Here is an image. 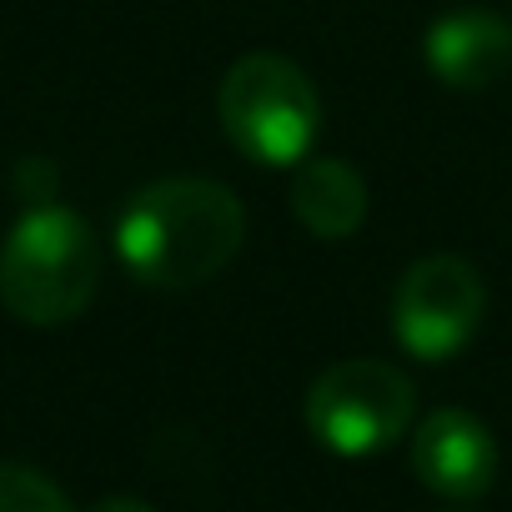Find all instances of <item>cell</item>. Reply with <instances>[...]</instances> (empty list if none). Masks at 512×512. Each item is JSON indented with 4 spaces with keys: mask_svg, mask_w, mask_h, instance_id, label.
<instances>
[{
    "mask_svg": "<svg viewBox=\"0 0 512 512\" xmlns=\"http://www.w3.org/2000/svg\"><path fill=\"white\" fill-rule=\"evenodd\" d=\"M246 241V211L211 176L141 186L116 216V256L141 287L186 292L211 282Z\"/></svg>",
    "mask_w": 512,
    "mask_h": 512,
    "instance_id": "cell-1",
    "label": "cell"
},
{
    "mask_svg": "<svg viewBox=\"0 0 512 512\" xmlns=\"http://www.w3.org/2000/svg\"><path fill=\"white\" fill-rule=\"evenodd\" d=\"M106 251L91 221L71 206H26L0 246V302L26 327L76 322L101 287Z\"/></svg>",
    "mask_w": 512,
    "mask_h": 512,
    "instance_id": "cell-2",
    "label": "cell"
},
{
    "mask_svg": "<svg viewBox=\"0 0 512 512\" xmlns=\"http://www.w3.org/2000/svg\"><path fill=\"white\" fill-rule=\"evenodd\" d=\"M216 116L226 141L256 166H302L312 156L322 101L312 76L272 51L241 56L216 91Z\"/></svg>",
    "mask_w": 512,
    "mask_h": 512,
    "instance_id": "cell-3",
    "label": "cell"
},
{
    "mask_svg": "<svg viewBox=\"0 0 512 512\" xmlns=\"http://www.w3.org/2000/svg\"><path fill=\"white\" fill-rule=\"evenodd\" d=\"M417 417V387L377 357L332 362L307 387V432L337 457H377Z\"/></svg>",
    "mask_w": 512,
    "mask_h": 512,
    "instance_id": "cell-4",
    "label": "cell"
},
{
    "mask_svg": "<svg viewBox=\"0 0 512 512\" xmlns=\"http://www.w3.org/2000/svg\"><path fill=\"white\" fill-rule=\"evenodd\" d=\"M482 277L452 251L412 262L392 292V337L417 362L457 357L482 327Z\"/></svg>",
    "mask_w": 512,
    "mask_h": 512,
    "instance_id": "cell-5",
    "label": "cell"
},
{
    "mask_svg": "<svg viewBox=\"0 0 512 512\" xmlns=\"http://www.w3.org/2000/svg\"><path fill=\"white\" fill-rule=\"evenodd\" d=\"M497 442L467 407H437L412 432V472L427 492L447 502H477L497 482Z\"/></svg>",
    "mask_w": 512,
    "mask_h": 512,
    "instance_id": "cell-6",
    "label": "cell"
},
{
    "mask_svg": "<svg viewBox=\"0 0 512 512\" xmlns=\"http://www.w3.org/2000/svg\"><path fill=\"white\" fill-rule=\"evenodd\" d=\"M422 61L447 91H487L512 71V26L482 6L447 11L427 26Z\"/></svg>",
    "mask_w": 512,
    "mask_h": 512,
    "instance_id": "cell-7",
    "label": "cell"
},
{
    "mask_svg": "<svg viewBox=\"0 0 512 512\" xmlns=\"http://www.w3.org/2000/svg\"><path fill=\"white\" fill-rule=\"evenodd\" d=\"M292 216L322 241H347L367 216L362 171L337 156H307L292 176Z\"/></svg>",
    "mask_w": 512,
    "mask_h": 512,
    "instance_id": "cell-8",
    "label": "cell"
},
{
    "mask_svg": "<svg viewBox=\"0 0 512 512\" xmlns=\"http://www.w3.org/2000/svg\"><path fill=\"white\" fill-rule=\"evenodd\" d=\"M0 512H76V507L46 472L0 462Z\"/></svg>",
    "mask_w": 512,
    "mask_h": 512,
    "instance_id": "cell-9",
    "label": "cell"
},
{
    "mask_svg": "<svg viewBox=\"0 0 512 512\" xmlns=\"http://www.w3.org/2000/svg\"><path fill=\"white\" fill-rule=\"evenodd\" d=\"M16 186H21V196H26L31 206L51 201V191H56V171H51V161H41V156L21 161V171H16Z\"/></svg>",
    "mask_w": 512,
    "mask_h": 512,
    "instance_id": "cell-10",
    "label": "cell"
},
{
    "mask_svg": "<svg viewBox=\"0 0 512 512\" xmlns=\"http://www.w3.org/2000/svg\"><path fill=\"white\" fill-rule=\"evenodd\" d=\"M91 512H156V507L141 502V497H126V492H121V497H101Z\"/></svg>",
    "mask_w": 512,
    "mask_h": 512,
    "instance_id": "cell-11",
    "label": "cell"
}]
</instances>
